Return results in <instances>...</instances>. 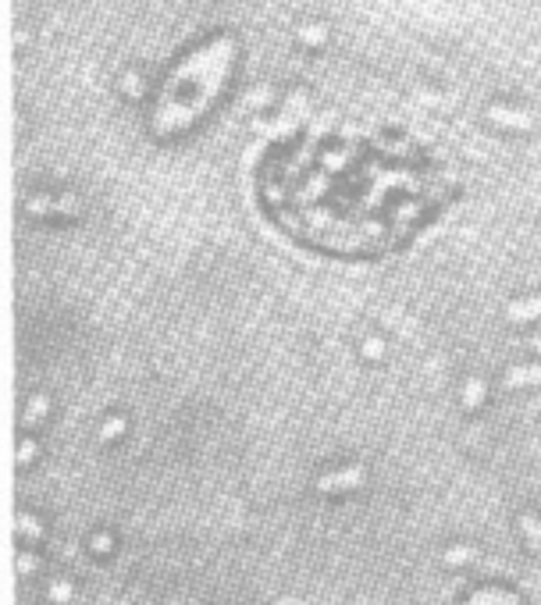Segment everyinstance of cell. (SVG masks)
<instances>
[{"label": "cell", "mask_w": 541, "mask_h": 605, "mask_svg": "<svg viewBox=\"0 0 541 605\" xmlns=\"http://www.w3.org/2000/svg\"><path fill=\"white\" fill-rule=\"evenodd\" d=\"M427 168L395 143L303 136L260 164L267 214L307 246L371 256L403 242L424 217Z\"/></svg>", "instance_id": "cell-1"}, {"label": "cell", "mask_w": 541, "mask_h": 605, "mask_svg": "<svg viewBox=\"0 0 541 605\" xmlns=\"http://www.w3.org/2000/svg\"><path fill=\"white\" fill-rule=\"evenodd\" d=\"M228 68H231V47L228 43H214V47L185 58L160 93V104H157V114H153L157 132L189 129L210 107V100L221 93Z\"/></svg>", "instance_id": "cell-2"}]
</instances>
